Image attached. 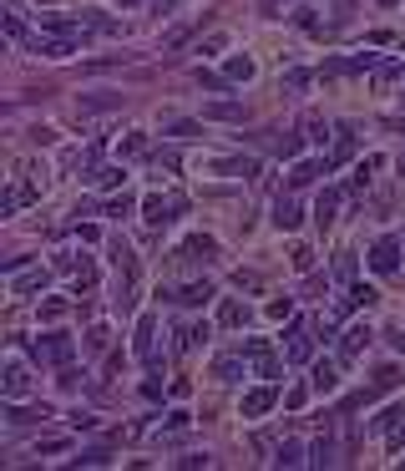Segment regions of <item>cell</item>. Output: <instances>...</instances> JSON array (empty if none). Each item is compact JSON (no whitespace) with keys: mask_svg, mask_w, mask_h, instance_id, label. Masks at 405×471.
<instances>
[{"mask_svg":"<svg viewBox=\"0 0 405 471\" xmlns=\"http://www.w3.org/2000/svg\"><path fill=\"white\" fill-rule=\"evenodd\" d=\"M273 400H279V390H273V385H258V390H248V396H243L238 411L248 415V421H264V415L273 411Z\"/></svg>","mask_w":405,"mask_h":471,"instance_id":"11","label":"cell"},{"mask_svg":"<svg viewBox=\"0 0 405 471\" xmlns=\"http://www.w3.org/2000/svg\"><path fill=\"white\" fill-rule=\"evenodd\" d=\"M107 461H112V451H107V446H91V451H82V456H76L71 466H107Z\"/></svg>","mask_w":405,"mask_h":471,"instance_id":"39","label":"cell"},{"mask_svg":"<svg viewBox=\"0 0 405 471\" xmlns=\"http://www.w3.org/2000/svg\"><path fill=\"white\" fill-rule=\"evenodd\" d=\"M36 51V56H46V61H66L71 51H82L76 41H66V36H31V41H25Z\"/></svg>","mask_w":405,"mask_h":471,"instance_id":"9","label":"cell"},{"mask_svg":"<svg viewBox=\"0 0 405 471\" xmlns=\"http://www.w3.org/2000/svg\"><path fill=\"white\" fill-rule=\"evenodd\" d=\"M400 254H405V243L395 239V233H385V239L370 248V269L375 274H395L400 269Z\"/></svg>","mask_w":405,"mask_h":471,"instance_id":"5","label":"cell"},{"mask_svg":"<svg viewBox=\"0 0 405 471\" xmlns=\"http://www.w3.org/2000/svg\"><path fill=\"white\" fill-rule=\"evenodd\" d=\"M188 36H193L188 25H177V31H167V36H162V51H177L182 41H188Z\"/></svg>","mask_w":405,"mask_h":471,"instance_id":"46","label":"cell"},{"mask_svg":"<svg viewBox=\"0 0 405 471\" xmlns=\"http://www.w3.org/2000/svg\"><path fill=\"white\" fill-rule=\"evenodd\" d=\"M330 167H334L330 157H299V162L289 167V193H294V188H309V182H319Z\"/></svg>","mask_w":405,"mask_h":471,"instance_id":"7","label":"cell"},{"mask_svg":"<svg viewBox=\"0 0 405 471\" xmlns=\"http://www.w3.org/2000/svg\"><path fill=\"white\" fill-rule=\"evenodd\" d=\"M334 279H345V284L355 279V254H339L334 258Z\"/></svg>","mask_w":405,"mask_h":471,"instance_id":"43","label":"cell"},{"mask_svg":"<svg viewBox=\"0 0 405 471\" xmlns=\"http://www.w3.org/2000/svg\"><path fill=\"white\" fill-rule=\"evenodd\" d=\"M395 385H400V370H395V365H380V370H375V385H370V390H375V396H385V390H395Z\"/></svg>","mask_w":405,"mask_h":471,"instance_id":"32","label":"cell"},{"mask_svg":"<svg viewBox=\"0 0 405 471\" xmlns=\"http://www.w3.org/2000/svg\"><path fill=\"white\" fill-rule=\"evenodd\" d=\"M152 5H158V10H177L182 0H152Z\"/></svg>","mask_w":405,"mask_h":471,"instance_id":"55","label":"cell"},{"mask_svg":"<svg viewBox=\"0 0 405 471\" xmlns=\"http://www.w3.org/2000/svg\"><path fill=\"white\" fill-rule=\"evenodd\" d=\"M269 147H273V157H299V147H304V137H294V132H279V137L269 142Z\"/></svg>","mask_w":405,"mask_h":471,"instance_id":"30","label":"cell"},{"mask_svg":"<svg viewBox=\"0 0 405 471\" xmlns=\"http://www.w3.org/2000/svg\"><path fill=\"white\" fill-rule=\"evenodd\" d=\"M294 269H299V274L315 269V248H309V243H294Z\"/></svg>","mask_w":405,"mask_h":471,"instance_id":"40","label":"cell"},{"mask_svg":"<svg viewBox=\"0 0 405 471\" xmlns=\"http://www.w3.org/2000/svg\"><path fill=\"white\" fill-rule=\"evenodd\" d=\"M334 385H339V370H334V360H315V370H309V390H315V396H330Z\"/></svg>","mask_w":405,"mask_h":471,"instance_id":"18","label":"cell"},{"mask_svg":"<svg viewBox=\"0 0 405 471\" xmlns=\"http://www.w3.org/2000/svg\"><path fill=\"white\" fill-rule=\"evenodd\" d=\"M309 82H315V76H309L304 67H289V71H284V86H294V91H304Z\"/></svg>","mask_w":405,"mask_h":471,"instance_id":"41","label":"cell"},{"mask_svg":"<svg viewBox=\"0 0 405 471\" xmlns=\"http://www.w3.org/2000/svg\"><path fill=\"white\" fill-rule=\"evenodd\" d=\"M132 208H137V198H132V193H122V198H112L107 208H101V213H107V218H127Z\"/></svg>","mask_w":405,"mask_h":471,"instance_id":"37","label":"cell"},{"mask_svg":"<svg viewBox=\"0 0 405 471\" xmlns=\"http://www.w3.org/2000/svg\"><path fill=\"white\" fill-rule=\"evenodd\" d=\"M294 21H299V31H319V21H315V10H299V16H294Z\"/></svg>","mask_w":405,"mask_h":471,"instance_id":"52","label":"cell"},{"mask_svg":"<svg viewBox=\"0 0 405 471\" xmlns=\"http://www.w3.org/2000/svg\"><path fill=\"white\" fill-rule=\"evenodd\" d=\"M91 182H97V188H122L127 173H122V167H97V173H91Z\"/></svg>","mask_w":405,"mask_h":471,"instance_id":"36","label":"cell"},{"mask_svg":"<svg viewBox=\"0 0 405 471\" xmlns=\"http://www.w3.org/2000/svg\"><path fill=\"white\" fill-rule=\"evenodd\" d=\"M116 157H147V132H127L122 147H116Z\"/></svg>","mask_w":405,"mask_h":471,"instance_id":"31","label":"cell"},{"mask_svg":"<svg viewBox=\"0 0 405 471\" xmlns=\"http://www.w3.org/2000/svg\"><path fill=\"white\" fill-rule=\"evenodd\" d=\"M395 167H400V178H405V152H400V157H395Z\"/></svg>","mask_w":405,"mask_h":471,"instance_id":"58","label":"cell"},{"mask_svg":"<svg viewBox=\"0 0 405 471\" xmlns=\"http://www.w3.org/2000/svg\"><path fill=\"white\" fill-rule=\"evenodd\" d=\"M370 335H375L370 324L355 319V324L345 330V339H339V360H345V365H349V360H360V355H365V345H370Z\"/></svg>","mask_w":405,"mask_h":471,"instance_id":"8","label":"cell"},{"mask_svg":"<svg viewBox=\"0 0 405 471\" xmlns=\"http://www.w3.org/2000/svg\"><path fill=\"white\" fill-rule=\"evenodd\" d=\"M380 67V56L375 51H360V56H349V71H375Z\"/></svg>","mask_w":405,"mask_h":471,"instance_id":"42","label":"cell"},{"mask_svg":"<svg viewBox=\"0 0 405 471\" xmlns=\"http://www.w3.org/2000/svg\"><path fill=\"white\" fill-rule=\"evenodd\" d=\"M243 360H248V355H223V360L213 365V375H218L223 385H238V381H243Z\"/></svg>","mask_w":405,"mask_h":471,"instance_id":"22","label":"cell"},{"mask_svg":"<svg viewBox=\"0 0 405 471\" xmlns=\"http://www.w3.org/2000/svg\"><path fill=\"white\" fill-rule=\"evenodd\" d=\"M208 122H243V107L238 101H213V107H203Z\"/></svg>","mask_w":405,"mask_h":471,"instance_id":"25","label":"cell"},{"mask_svg":"<svg viewBox=\"0 0 405 471\" xmlns=\"http://www.w3.org/2000/svg\"><path fill=\"white\" fill-rule=\"evenodd\" d=\"M315 330H309V319H289V339H284V360L289 365H304L309 355H315Z\"/></svg>","mask_w":405,"mask_h":471,"instance_id":"1","label":"cell"},{"mask_svg":"<svg viewBox=\"0 0 405 471\" xmlns=\"http://www.w3.org/2000/svg\"><path fill=\"white\" fill-rule=\"evenodd\" d=\"M132 355H137V360H147V365H158V319H152V314H142V319H137Z\"/></svg>","mask_w":405,"mask_h":471,"instance_id":"6","label":"cell"},{"mask_svg":"<svg viewBox=\"0 0 405 471\" xmlns=\"http://www.w3.org/2000/svg\"><path fill=\"white\" fill-rule=\"evenodd\" d=\"M51 415V405H16V400H5V421L10 426H36V421H46Z\"/></svg>","mask_w":405,"mask_h":471,"instance_id":"19","label":"cell"},{"mask_svg":"<svg viewBox=\"0 0 405 471\" xmlns=\"http://www.w3.org/2000/svg\"><path fill=\"white\" fill-rule=\"evenodd\" d=\"M349 152H355V127H339V137H334V157H330V162H345Z\"/></svg>","mask_w":405,"mask_h":471,"instance_id":"34","label":"cell"},{"mask_svg":"<svg viewBox=\"0 0 405 471\" xmlns=\"http://www.w3.org/2000/svg\"><path fill=\"white\" fill-rule=\"evenodd\" d=\"M269 319H294V299H269Z\"/></svg>","mask_w":405,"mask_h":471,"instance_id":"44","label":"cell"},{"mask_svg":"<svg viewBox=\"0 0 405 471\" xmlns=\"http://www.w3.org/2000/svg\"><path fill=\"white\" fill-rule=\"evenodd\" d=\"M218 324H223V330H238V324H248V304H238V299H223Z\"/></svg>","mask_w":405,"mask_h":471,"instance_id":"24","label":"cell"},{"mask_svg":"<svg viewBox=\"0 0 405 471\" xmlns=\"http://www.w3.org/2000/svg\"><path fill=\"white\" fill-rule=\"evenodd\" d=\"M213 294H218L213 284H208V279H198V284H182V289H177V294H167V299H173V304H182V309H203Z\"/></svg>","mask_w":405,"mask_h":471,"instance_id":"15","label":"cell"},{"mask_svg":"<svg viewBox=\"0 0 405 471\" xmlns=\"http://www.w3.org/2000/svg\"><path fill=\"white\" fill-rule=\"evenodd\" d=\"M31 355L41 365H66L76 355V339L71 335H41V339H31Z\"/></svg>","mask_w":405,"mask_h":471,"instance_id":"2","label":"cell"},{"mask_svg":"<svg viewBox=\"0 0 405 471\" xmlns=\"http://www.w3.org/2000/svg\"><path fill=\"white\" fill-rule=\"evenodd\" d=\"M279 5H284V0H264V10H269V16H279Z\"/></svg>","mask_w":405,"mask_h":471,"instance_id":"56","label":"cell"},{"mask_svg":"<svg viewBox=\"0 0 405 471\" xmlns=\"http://www.w3.org/2000/svg\"><path fill=\"white\" fill-rule=\"evenodd\" d=\"M309 466H334V441H330V436H319V441H315V451H309Z\"/></svg>","mask_w":405,"mask_h":471,"instance_id":"33","label":"cell"},{"mask_svg":"<svg viewBox=\"0 0 405 471\" xmlns=\"http://www.w3.org/2000/svg\"><path fill=\"white\" fill-rule=\"evenodd\" d=\"M345 198H349L345 188H324L319 203H315V228H330L334 218H339V203H345Z\"/></svg>","mask_w":405,"mask_h":471,"instance_id":"12","label":"cell"},{"mask_svg":"<svg viewBox=\"0 0 405 471\" xmlns=\"http://www.w3.org/2000/svg\"><path fill=\"white\" fill-rule=\"evenodd\" d=\"M86 345H91V350H107V324H91V330H86Z\"/></svg>","mask_w":405,"mask_h":471,"instance_id":"48","label":"cell"},{"mask_svg":"<svg viewBox=\"0 0 405 471\" xmlns=\"http://www.w3.org/2000/svg\"><path fill=\"white\" fill-rule=\"evenodd\" d=\"M273 224H279L284 233H294L299 224H304V208L294 203V193H289V188H284L279 198H273Z\"/></svg>","mask_w":405,"mask_h":471,"instance_id":"10","label":"cell"},{"mask_svg":"<svg viewBox=\"0 0 405 471\" xmlns=\"http://www.w3.org/2000/svg\"><path fill=\"white\" fill-rule=\"evenodd\" d=\"M223 46H228V36H223V31H213V36H208V41H203L198 51H203V56H218Z\"/></svg>","mask_w":405,"mask_h":471,"instance_id":"45","label":"cell"},{"mask_svg":"<svg viewBox=\"0 0 405 471\" xmlns=\"http://www.w3.org/2000/svg\"><path fill=\"white\" fill-rule=\"evenodd\" d=\"M167 132H173V137H203V122H188V117H167Z\"/></svg>","mask_w":405,"mask_h":471,"instance_id":"35","label":"cell"},{"mask_svg":"<svg viewBox=\"0 0 405 471\" xmlns=\"http://www.w3.org/2000/svg\"><path fill=\"white\" fill-rule=\"evenodd\" d=\"M36 198H41V188H36V182H16V188H10L5 198H0V213H16V208L36 203Z\"/></svg>","mask_w":405,"mask_h":471,"instance_id":"20","label":"cell"},{"mask_svg":"<svg viewBox=\"0 0 405 471\" xmlns=\"http://www.w3.org/2000/svg\"><path fill=\"white\" fill-rule=\"evenodd\" d=\"M299 127H304V137L315 142V147H324V142H330V127H324L319 112H304V122H299Z\"/></svg>","mask_w":405,"mask_h":471,"instance_id":"26","label":"cell"},{"mask_svg":"<svg viewBox=\"0 0 405 471\" xmlns=\"http://www.w3.org/2000/svg\"><path fill=\"white\" fill-rule=\"evenodd\" d=\"M233 284H238V289H258V274H243L238 269V274H233Z\"/></svg>","mask_w":405,"mask_h":471,"instance_id":"53","label":"cell"},{"mask_svg":"<svg viewBox=\"0 0 405 471\" xmlns=\"http://www.w3.org/2000/svg\"><path fill=\"white\" fill-rule=\"evenodd\" d=\"M198 82H203L208 91H228V86H233L228 76H213V71H198Z\"/></svg>","mask_w":405,"mask_h":471,"instance_id":"47","label":"cell"},{"mask_svg":"<svg viewBox=\"0 0 405 471\" xmlns=\"http://www.w3.org/2000/svg\"><path fill=\"white\" fill-rule=\"evenodd\" d=\"M112 107H122V97H82V112H112Z\"/></svg>","mask_w":405,"mask_h":471,"instance_id":"38","label":"cell"},{"mask_svg":"<svg viewBox=\"0 0 405 471\" xmlns=\"http://www.w3.org/2000/svg\"><path fill=\"white\" fill-rule=\"evenodd\" d=\"M375 431L385 436V451L395 456V451L405 446V400H400V405H385V411L375 415Z\"/></svg>","mask_w":405,"mask_h":471,"instance_id":"3","label":"cell"},{"mask_svg":"<svg viewBox=\"0 0 405 471\" xmlns=\"http://www.w3.org/2000/svg\"><path fill=\"white\" fill-rule=\"evenodd\" d=\"M400 76H405V61L390 56V61H380V67H375V86H390V82H400Z\"/></svg>","mask_w":405,"mask_h":471,"instance_id":"29","label":"cell"},{"mask_svg":"<svg viewBox=\"0 0 405 471\" xmlns=\"http://www.w3.org/2000/svg\"><path fill=\"white\" fill-rule=\"evenodd\" d=\"M309 456H304V446H299V441H284L279 451H273V466H304Z\"/></svg>","mask_w":405,"mask_h":471,"instance_id":"28","label":"cell"},{"mask_svg":"<svg viewBox=\"0 0 405 471\" xmlns=\"http://www.w3.org/2000/svg\"><path fill=\"white\" fill-rule=\"evenodd\" d=\"M243 355H248V365H254L264 381H279L284 365H279V355L269 350V339H258V335H254V339H243Z\"/></svg>","mask_w":405,"mask_h":471,"instance_id":"4","label":"cell"},{"mask_svg":"<svg viewBox=\"0 0 405 471\" xmlns=\"http://www.w3.org/2000/svg\"><path fill=\"white\" fill-rule=\"evenodd\" d=\"M208 173H223V178H254V173H258V162H254V157H213V162H208Z\"/></svg>","mask_w":405,"mask_h":471,"instance_id":"17","label":"cell"},{"mask_svg":"<svg viewBox=\"0 0 405 471\" xmlns=\"http://www.w3.org/2000/svg\"><path fill=\"white\" fill-rule=\"evenodd\" d=\"M10 279H16V284H10L16 294H46L51 274H46V269H31V274H10Z\"/></svg>","mask_w":405,"mask_h":471,"instance_id":"21","label":"cell"},{"mask_svg":"<svg viewBox=\"0 0 405 471\" xmlns=\"http://www.w3.org/2000/svg\"><path fill=\"white\" fill-rule=\"evenodd\" d=\"M36 142H41V147H51V142H56V127H36V132H31Z\"/></svg>","mask_w":405,"mask_h":471,"instance_id":"54","label":"cell"},{"mask_svg":"<svg viewBox=\"0 0 405 471\" xmlns=\"http://www.w3.org/2000/svg\"><path fill=\"white\" fill-rule=\"evenodd\" d=\"M365 304H375V289H370V284H349V289H345V299H339V309H365Z\"/></svg>","mask_w":405,"mask_h":471,"instance_id":"23","label":"cell"},{"mask_svg":"<svg viewBox=\"0 0 405 471\" xmlns=\"http://www.w3.org/2000/svg\"><path fill=\"white\" fill-rule=\"evenodd\" d=\"M188 421H193V415H188V411H173V415H167V421H162V426H167V431H182V426H188Z\"/></svg>","mask_w":405,"mask_h":471,"instance_id":"51","label":"cell"},{"mask_svg":"<svg viewBox=\"0 0 405 471\" xmlns=\"http://www.w3.org/2000/svg\"><path fill=\"white\" fill-rule=\"evenodd\" d=\"M142 218H147V228H162V224H173V218H177V198L167 203L162 193H152V198L142 203Z\"/></svg>","mask_w":405,"mask_h":471,"instance_id":"14","label":"cell"},{"mask_svg":"<svg viewBox=\"0 0 405 471\" xmlns=\"http://www.w3.org/2000/svg\"><path fill=\"white\" fill-rule=\"evenodd\" d=\"M254 56H228V67H223V76L228 82H254Z\"/></svg>","mask_w":405,"mask_h":471,"instance_id":"27","label":"cell"},{"mask_svg":"<svg viewBox=\"0 0 405 471\" xmlns=\"http://www.w3.org/2000/svg\"><path fill=\"white\" fill-rule=\"evenodd\" d=\"M61 314H66V299H46L41 304V319H61Z\"/></svg>","mask_w":405,"mask_h":471,"instance_id":"49","label":"cell"},{"mask_svg":"<svg viewBox=\"0 0 405 471\" xmlns=\"http://www.w3.org/2000/svg\"><path fill=\"white\" fill-rule=\"evenodd\" d=\"M213 254H218V243L208 239V233H193V239H182V248H177V258H188V264H208Z\"/></svg>","mask_w":405,"mask_h":471,"instance_id":"16","label":"cell"},{"mask_svg":"<svg viewBox=\"0 0 405 471\" xmlns=\"http://www.w3.org/2000/svg\"><path fill=\"white\" fill-rule=\"evenodd\" d=\"M0 396H5V400H21V396H31V370L10 360V365H5V381H0Z\"/></svg>","mask_w":405,"mask_h":471,"instance_id":"13","label":"cell"},{"mask_svg":"<svg viewBox=\"0 0 405 471\" xmlns=\"http://www.w3.org/2000/svg\"><path fill=\"white\" fill-rule=\"evenodd\" d=\"M309 400V390L304 385H299V390H289V396H284V405H289V411H299V405H304Z\"/></svg>","mask_w":405,"mask_h":471,"instance_id":"50","label":"cell"},{"mask_svg":"<svg viewBox=\"0 0 405 471\" xmlns=\"http://www.w3.org/2000/svg\"><path fill=\"white\" fill-rule=\"evenodd\" d=\"M390 345H395V350H400V355H405V335H390Z\"/></svg>","mask_w":405,"mask_h":471,"instance_id":"57","label":"cell"}]
</instances>
